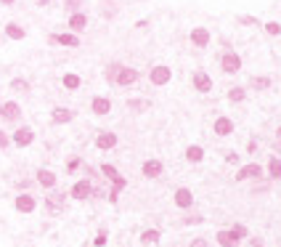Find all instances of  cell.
<instances>
[{"label": "cell", "mask_w": 281, "mask_h": 247, "mask_svg": "<svg viewBox=\"0 0 281 247\" xmlns=\"http://www.w3.org/2000/svg\"><path fill=\"white\" fill-rule=\"evenodd\" d=\"M265 32L276 37V35H281V24H279V21H268V24H265Z\"/></svg>", "instance_id": "cell-33"}, {"label": "cell", "mask_w": 281, "mask_h": 247, "mask_svg": "<svg viewBox=\"0 0 281 247\" xmlns=\"http://www.w3.org/2000/svg\"><path fill=\"white\" fill-rule=\"evenodd\" d=\"M8 144H11V138H8V136H5V133H3V131H0V149H5V147H8Z\"/></svg>", "instance_id": "cell-38"}, {"label": "cell", "mask_w": 281, "mask_h": 247, "mask_svg": "<svg viewBox=\"0 0 281 247\" xmlns=\"http://www.w3.org/2000/svg\"><path fill=\"white\" fill-rule=\"evenodd\" d=\"M170 80H172V69H170V66L156 64V66H151V69H149V82H151V85L162 88V85H167Z\"/></svg>", "instance_id": "cell-1"}, {"label": "cell", "mask_w": 281, "mask_h": 247, "mask_svg": "<svg viewBox=\"0 0 281 247\" xmlns=\"http://www.w3.org/2000/svg\"><path fill=\"white\" fill-rule=\"evenodd\" d=\"M14 205H16V210H19V213H32L37 207V199L32 197V194H19Z\"/></svg>", "instance_id": "cell-16"}, {"label": "cell", "mask_w": 281, "mask_h": 247, "mask_svg": "<svg viewBox=\"0 0 281 247\" xmlns=\"http://www.w3.org/2000/svg\"><path fill=\"white\" fill-rule=\"evenodd\" d=\"M69 27H72L75 32H82V30L88 27V16L82 14V11H80V14H72V16H69Z\"/></svg>", "instance_id": "cell-21"}, {"label": "cell", "mask_w": 281, "mask_h": 247, "mask_svg": "<svg viewBox=\"0 0 281 247\" xmlns=\"http://www.w3.org/2000/svg\"><path fill=\"white\" fill-rule=\"evenodd\" d=\"M149 106H151L149 99H130V101H127V109H130V112H146Z\"/></svg>", "instance_id": "cell-24"}, {"label": "cell", "mask_w": 281, "mask_h": 247, "mask_svg": "<svg viewBox=\"0 0 281 247\" xmlns=\"http://www.w3.org/2000/svg\"><path fill=\"white\" fill-rule=\"evenodd\" d=\"M11 91H19V93H27L30 91V82L24 80V77H16V80H11Z\"/></svg>", "instance_id": "cell-29"}, {"label": "cell", "mask_w": 281, "mask_h": 247, "mask_svg": "<svg viewBox=\"0 0 281 247\" xmlns=\"http://www.w3.org/2000/svg\"><path fill=\"white\" fill-rule=\"evenodd\" d=\"M95 147H98L101 151L114 149V147H117V133H111V131H101L98 136H95Z\"/></svg>", "instance_id": "cell-8"}, {"label": "cell", "mask_w": 281, "mask_h": 247, "mask_svg": "<svg viewBox=\"0 0 281 247\" xmlns=\"http://www.w3.org/2000/svg\"><path fill=\"white\" fill-rule=\"evenodd\" d=\"M50 3V0H37V5H48Z\"/></svg>", "instance_id": "cell-43"}, {"label": "cell", "mask_w": 281, "mask_h": 247, "mask_svg": "<svg viewBox=\"0 0 281 247\" xmlns=\"http://www.w3.org/2000/svg\"><path fill=\"white\" fill-rule=\"evenodd\" d=\"M215 242L220 245V247H239L241 239L236 237L231 229H223V231H218V234H215Z\"/></svg>", "instance_id": "cell-12"}, {"label": "cell", "mask_w": 281, "mask_h": 247, "mask_svg": "<svg viewBox=\"0 0 281 247\" xmlns=\"http://www.w3.org/2000/svg\"><path fill=\"white\" fill-rule=\"evenodd\" d=\"M159 237H162L159 229H146V231L140 234V242H143V245H156V242H159Z\"/></svg>", "instance_id": "cell-23"}, {"label": "cell", "mask_w": 281, "mask_h": 247, "mask_svg": "<svg viewBox=\"0 0 281 247\" xmlns=\"http://www.w3.org/2000/svg\"><path fill=\"white\" fill-rule=\"evenodd\" d=\"M172 202H175L181 210H188V207H194V192L186 189V186H181L175 194H172Z\"/></svg>", "instance_id": "cell-3"}, {"label": "cell", "mask_w": 281, "mask_h": 247, "mask_svg": "<svg viewBox=\"0 0 281 247\" xmlns=\"http://www.w3.org/2000/svg\"><path fill=\"white\" fill-rule=\"evenodd\" d=\"M91 112H93V115H98V117L109 115V112H111V99H109V96H93Z\"/></svg>", "instance_id": "cell-5"}, {"label": "cell", "mask_w": 281, "mask_h": 247, "mask_svg": "<svg viewBox=\"0 0 281 247\" xmlns=\"http://www.w3.org/2000/svg\"><path fill=\"white\" fill-rule=\"evenodd\" d=\"M0 115H3V120H19L21 106L16 101H5V104H0Z\"/></svg>", "instance_id": "cell-15"}, {"label": "cell", "mask_w": 281, "mask_h": 247, "mask_svg": "<svg viewBox=\"0 0 281 247\" xmlns=\"http://www.w3.org/2000/svg\"><path fill=\"white\" fill-rule=\"evenodd\" d=\"M212 131H215L218 136H223V138L231 136V133H234V120H231V117H218L215 125H212Z\"/></svg>", "instance_id": "cell-17"}, {"label": "cell", "mask_w": 281, "mask_h": 247, "mask_svg": "<svg viewBox=\"0 0 281 247\" xmlns=\"http://www.w3.org/2000/svg\"><path fill=\"white\" fill-rule=\"evenodd\" d=\"M194 91H199V93H210L212 91V80H210V75H207L204 69L194 72Z\"/></svg>", "instance_id": "cell-4"}, {"label": "cell", "mask_w": 281, "mask_h": 247, "mask_svg": "<svg viewBox=\"0 0 281 247\" xmlns=\"http://www.w3.org/2000/svg\"><path fill=\"white\" fill-rule=\"evenodd\" d=\"M210 30H207V27H194V30H191V43H194L196 48H207L210 46Z\"/></svg>", "instance_id": "cell-6"}, {"label": "cell", "mask_w": 281, "mask_h": 247, "mask_svg": "<svg viewBox=\"0 0 281 247\" xmlns=\"http://www.w3.org/2000/svg\"><path fill=\"white\" fill-rule=\"evenodd\" d=\"M136 80H138V72L133 69V66H122V69L117 72V80H114V82H117L120 88H127V85H133Z\"/></svg>", "instance_id": "cell-7"}, {"label": "cell", "mask_w": 281, "mask_h": 247, "mask_svg": "<svg viewBox=\"0 0 281 247\" xmlns=\"http://www.w3.org/2000/svg\"><path fill=\"white\" fill-rule=\"evenodd\" d=\"M35 141V131H32V128H19V131L14 133V144L16 147H30V144Z\"/></svg>", "instance_id": "cell-13"}, {"label": "cell", "mask_w": 281, "mask_h": 247, "mask_svg": "<svg viewBox=\"0 0 281 247\" xmlns=\"http://www.w3.org/2000/svg\"><path fill=\"white\" fill-rule=\"evenodd\" d=\"M50 120H53L56 125H64V122H72V120H75V112L66 109V106H56V109L50 112Z\"/></svg>", "instance_id": "cell-14"}, {"label": "cell", "mask_w": 281, "mask_h": 247, "mask_svg": "<svg viewBox=\"0 0 281 247\" xmlns=\"http://www.w3.org/2000/svg\"><path fill=\"white\" fill-rule=\"evenodd\" d=\"M263 176V167L257 165V162H250V165L239 167V173H236V181H247V178H260Z\"/></svg>", "instance_id": "cell-9"}, {"label": "cell", "mask_w": 281, "mask_h": 247, "mask_svg": "<svg viewBox=\"0 0 281 247\" xmlns=\"http://www.w3.org/2000/svg\"><path fill=\"white\" fill-rule=\"evenodd\" d=\"M186 160L188 162H202L204 160V149H202L199 144H191V147L186 149Z\"/></svg>", "instance_id": "cell-22"}, {"label": "cell", "mask_w": 281, "mask_h": 247, "mask_svg": "<svg viewBox=\"0 0 281 247\" xmlns=\"http://www.w3.org/2000/svg\"><path fill=\"white\" fill-rule=\"evenodd\" d=\"M61 205H64V194H50L48 197V210L50 213H59Z\"/></svg>", "instance_id": "cell-27"}, {"label": "cell", "mask_w": 281, "mask_h": 247, "mask_svg": "<svg viewBox=\"0 0 281 247\" xmlns=\"http://www.w3.org/2000/svg\"><path fill=\"white\" fill-rule=\"evenodd\" d=\"M24 35H27V30L24 27H19V24H5V37H11V40H24Z\"/></svg>", "instance_id": "cell-20"}, {"label": "cell", "mask_w": 281, "mask_h": 247, "mask_svg": "<svg viewBox=\"0 0 281 247\" xmlns=\"http://www.w3.org/2000/svg\"><path fill=\"white\" fill-rule=\"evenodd\" d=\"M186 223H202V215H191V218H186Z\"/></svg>", "instance_id": "cell-41"}, {"label": "cell", "mask_w": 281, "mask_h": 247, "mask_svg": "<svg viewBox=\"0 0 281 247\" xmlns=\"http://www.w3.org/2000/svg\"><path fill=\"white\" fill-rule=\"evenodd\" d=\"M220 69L226 72V75H236V72L241 69V56L236 53V50H226V53L220 56Z\"/></svg>", "instance_id": "cell-2"}, {"label": "cell", "mask_w": 281, "mask_h": 247, "mask_svg": "<svg viewBox=\"0 0 281 247\" xmlns=\"http://www.w3.org/2000/svg\"><path fill=\"white\" fill-rule=\"evenodd\" d=\"M120 69H122V64H111V66H106L104 77H106L109 82H114V80H117V72H120Z\"/></svg>", "instance_id": "cell-31"}, {"label": "cell", "mask_w": 281, "mask_h": 247, "mask_svg": "<svg viewBox=\"0 0 281 247\" xmlns=\"http://www.w3.org/2000/svg\"><path fill=\"white\" fill-rule=\"evenodd\" d=\"M250 88H255V91H268V88H271V77H252Z\"/></svg>", "instance_id": "cell-25"}, {"label": "cell", "mask_w": 281, "mask_h": 247, "mask_svg": "<svg viewBox=\"0 0 281 247\" xmlns=\"http://www.w3.org/2000/svg\"><path fill=\"white\" fill-rule=\"evenodd\" d=\"M91 194H93V186H91L88 178H80V181L72 186V197H75V199H88Z\"/></svg>", "instance_id": "cell-10"}, {"label": "cell", "mask_w": 281, "mask_h": 247, "mask_svg": "<svg viewBox=\"0 0 281 247\" xmlns=\"http://www.w3.org/2000/svg\"><path fill=\"white\" fill-rule=\"evenodd\" d=\"M244 99H247L244 88H231V91H228V101H234V104H239V101H244Z\"/></svg>", "instance_id": "cell-30"}, {"label": "cell", "mask_w": 281, "mask_h": 247, "mask_svg": "<svg viewBox=\"0 0 281 247\" xmlns=\"http://www.w3.org/2000/svg\"><path fill=\"white\" fill-rule=\"evenodd\" d=\"M268 176H271V178H281V160H279V157H271V160H268Z\"/></svg>", "instance_id": "cell-26"}, {"label": "cell", "mask_w": 281, "mask_h": 247, "mask_svg": "<svg viewBox=\"0 0 281 247\" xmlns=\"http://www.w3.org/2000/svg\"><path fill=\"white\" fill-rule=\"evenodd\" d=\"M276 136H279V138H281V125H279V131H276Z\"/></svg>", "instance_id": "cell-44"}, {"label": "cell", "mask_w": 281, "mask_h": 247, "mask_svg": "<svg viewBox=\"0 0 281 247\" xmlns=\"http://www.w3.org/2000/svg\"><path fill=\"white\" fill-rule=\"evenodd\" d=\"M188 247H210V245H207V239H194Z\"/></svg>", "instance_id": "cell-39"}, {"label": "cell", "mask_w": 281, "mask_h": 247, "mask_svg": "<svg viewBox=\"0 0 281 247\" xmlns=\"http://www.w3.org/2000/svg\"><path fill=\"white\" fill-rule=\"evenodd\" d=\"M0 3H3V5H14V0H0Z\"/></svg>", "instance_id": "cell-42"}, {"label": "cell", "mask_w": 281, "mask_h": 247, "mask_svg": "<svg viewBox=\"0 0 281 247\" xmlns=\"http://www.w3.org/2000/svg\"><path fill=\"white\" fill-rule=\"evenodd\" d=\"M61 82H64V88H69V91H77V88L82 85V80L77 75H64V80H61Z\"/></svg>", "instance_id": "cell-28"}, {"label": "cell", "mask_w": 281, "mask_h": 247, "mask_svg": "<svg viewBox=\"0 0 281 247\" xmlns=\"http://www.w3.org/2000/svg\"><path fill=\"white\" fill-rule=\"evenodd\" d=\"M64 5L72 11V14H80V5H82V0H66Z\"/></svg>", "instance_id": "cell-34"}, {"label": "cell", "mask_w": 281, "mask_h": 247, "mask_svg": "<svg viewBox=\"0 0 281 247\" xmlns=\"http://www.w3.org/2000/svg\"><path fill=\"white\" fill-rule=\"evenodd\" d=\"M226 162H228V165H234V162H239V154H236V151H228V154H226Z\"/></svg>", "instance_id": "cell-37"}, {"label": "cell", "mask_w": 281, "mask_h": 247, "mask_svg": "<svg viewBox=\"0 0 281 247\" xmlns=\"http://www.w3.org/2000/svg\"><path fill=\"white\" fill-rule=\"evenodd\" d=\"M93 245H95V247H104V245H106V231H104V229H101V231H98V237L93 239Z\"/></svg>", "instance_id": "cell-36"}, {"label": "cell", "mask_w": 281, "mask_h": 247, "mask_svg": "<svg viewBox=\"0 0 281 247\" xmlns=\"http://www.w3.org/2000/svg\"><path fill=\"white\" fill-rule=\"evenodd\" d=\"M162 170H165V165H162L159 160H146L143 165H140V173H143L146 178H159Z\"/></svg>", "instance_id": "cell-11"}, {"label": "cell", "mask_w": 281, "mask_h": 247, "mask_svg": "<svg viewBox=\"0 0 281 247\" xmlns=\"http://www.w3.org/2000/svg\"><path fill=\"white\" fill-rule=\"evenodd\" d=\"M50 43H59V46H66V48H80V37L72 35V32H64V35H50Z\"/></svg>", "instance_id": "cell-18"}, {"label": "cell", "mask_w": 281, "mask_h": 247, "mask_svg": "<svg viewBox=\"0 0 281 247\" xmlns=\"http://www.w3.org/2000/svg\"><path fill=\"white\" fill-rule=\"evenodd\" d=\"M56 181H59V178H56L53 170H46V167H43V170H37V183H40L43 189H53Z\"/></svg>", "instance_id": "cell-19"}, {"label": "cell", "mask_w": 281, "mask_h": 247, "mask_svg": "<svg viewBox=\"0 0 281 247\" xmlns=\"http://www.w3.org/2000/svg\"><path fill=\"white\" fill-rule=\"evenodd\" d=\"M250 245H252V247H263V245H265V242H263L260 237H255V239H250Z\"/></svg>", "instance_id": "cell-40"}, {"label": "cell", "mask_w": 281, "mask_h": 247, "mask_svg": "<svg viewBox=\"0 0 281 247\" xmlns=\"http://www.w3.org/2000/svg\"><path fill=\"white\" fill-rule=\"evenodd\" d=\"M231 231H234L239 239H244V237H247V226H241V223H236V226L231 229Z\"/></svg>", "instance_id": "cell-35"}, {"label": "cell", "mask_w": 281, "mask_h": 247, "mask_svg": "<svg viewBox=\"0 0 281 247\" xmlns=\"http://www.w3.org/2000/svg\"><path fill=\"white\" fill-rule=\"evenodd\" d=\"M101 173H104L109 181H114V178H120V173H117V167L114 165H101Z\"/></svg>", "instance_id": "cell-32"}]
</instances>
